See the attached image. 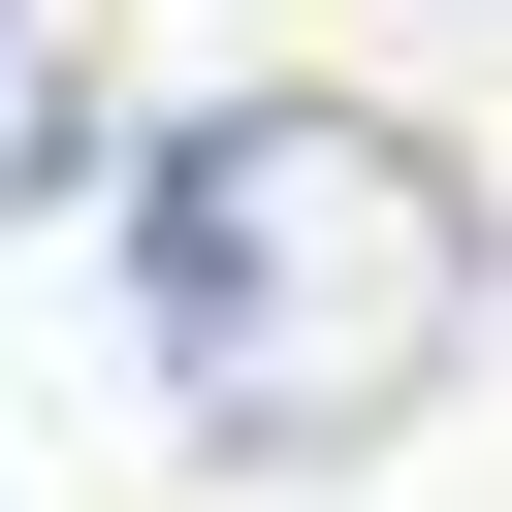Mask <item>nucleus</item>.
<instances>
[{"label": "nucleus", "mask_w": 512, "mask_h": 512, "mask_svg": "<svg viewBox=\"0 0 512 512\" xmlns=\"http://www.w3.org/2000/svg\"><path fill=\"white\" fill-rule=\"evenodd\" d=\"M128 320H160V416H192V448L352 480V448L448 416L480 224H448V160L352 128V96H192V128L128 160Z\"/></svg>", "instance_id": "1"}, {"label": "nucleus", "mask_w": 512, "mask_h": 512, "mask_svg": "<svg viewBox=\"0 0 512 512\" xmlns=\"http://www.w3.org/2000/svg\"><path fill=\"white\" fill-rule=\"evenodd\" d=\"M96 192V0H0V224Z\"/></svg>", "instance_id": "2"}]
</instances>
